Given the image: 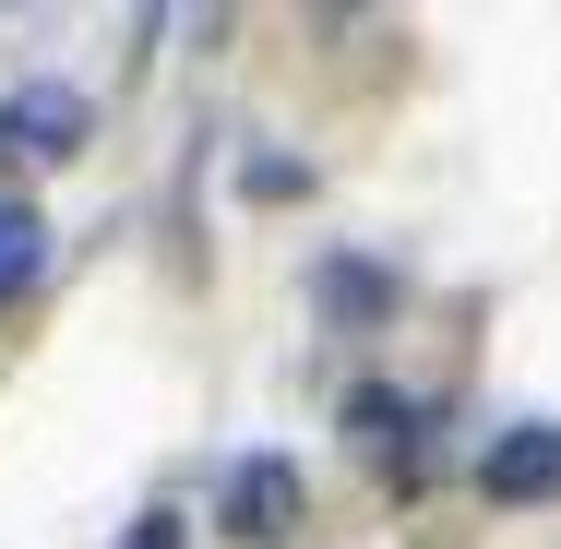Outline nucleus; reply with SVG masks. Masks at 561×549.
Returning <instances> with one entry per match:
<instances>
[{
    "label": "nucleus",
    "instance_id": "obj_7",
    "mask_svg": "<svg viewBox=\"0 0 561 549\" xmlns=\"http://www.w3.org/2000/svg\"><path fill=\"white\" fill-rule=\"evenodd\" d=\"M239 204H311V156H275V144H239Z\"/></svg>",
    "mask_w": 561,
    "mask_h": 549
},
{
    "label": "nucleus",
    "instance_id": "obj_8",
    "mask_svg": "<svg viewBox=\"0 0 561 549\" xmlns=\"http://www.w3.org/2000/svg\"><path fill=\"white\" fill-rule=\"evenodd\" d=\"M180 538H192V526H180V502H144V514L119 526V549H180Z\"/></svg>",
    "mask_w": 561,
    "mask_h": 549
},
{
    "label": "nucleus",
    "instance_id": "obj_5",
    "mask_svg": "<svg viewBox=\"0 0 561 549\" xmlns=\"http://www.w3.org/2000/svg\"><path fill=\"white\" fill-rule=\"evenodd\" d=\"M394 299H407V275H394L382 251H323V263H311V311L335 334H382Z\"/></svg>",
    "mask_w": 561,
    "mask_h": 549
},
{
    "label": "nucleus",
    "instance_id": "obj_3",
    "mask_svg": "<svg viewBox=\"0 0 561 549\" xmlns=\"http://www.w3.org/2000/svg\"><path fill=\"white\" fill-rule=\"evenodd\" d=\"M466 490H478V502H502V514H526V502H561V419H502V431L478 442Z\"/></svg>",
    "mask_w": 561,
    "mask_h": 549
},
{
    "label": "nucleus",
    "instance_id": "obj_6",
    "mask_svg": "<svg viewBox=\"0 0 561 549\" xmlns=\"http://www.w3.org/2000/svg\"><path fill=\"white\" fill-rule=\"evenodd\" d=\"M36 275H48V216H36L24 192H0V311H12Z\"/></svg>",
    "mask_w": 561,
    "mask_h": 549
},
{
    "label": "nucleus",
    "instance_id": "obj_4",
    "mask_svg": "<svg viewBox=\"0 0 561 549\" xmlns=\"http://www.w3.org/2000/svg\"><path fill=\"white\" fill-rule=\"evenodd\" d=\"M216 538H239V549L299 538V466H287V454H227V478H216Z\"/></svg>",
    "mask_w": 561,
    "mask_h": 549
},
{
    "label": "nucleus",
    "instance_id": "obj_2",
    "mask_svg": "<svg viewBox=\"0 0 561 549\" xmlns=\"http://www.w3.org/2000/svg\"><path fill=\"white\" fill-rule=\"evenodd\" d=\"M84 144H96V96H84V84L24 72V84L0 96V156H12V168H72Z\"/></svg>",
    "mask_w": 561,
    "mask_h": 549
},
{
    "label": "nucleus",
    "instance_id": "obj_1",
    "mask_svg": "<svg viewBox=\"0 0 561 549\" xmlns=\"http://www.w3.org/2000/svg\"><path fill=\"white\" fill-rule=\"evenodd\" d=\"M335 431H346V454H358L382 490H431V478H443V419H431L419 394H394V382H346Z\"/></svg>",
    "mask_w": 561,
    "mask_h": 549
}]
</instances>
